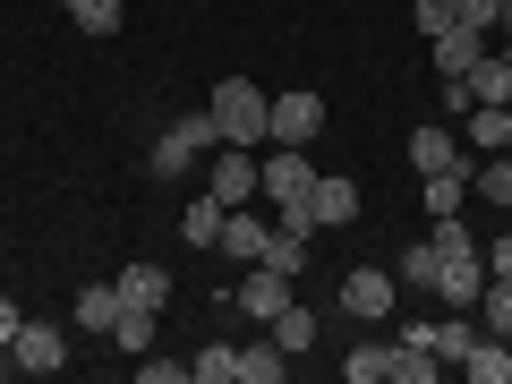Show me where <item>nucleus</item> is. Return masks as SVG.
I'll use <instances>...</instances> for the list:
<instances>
[{"instance_id":"a878e982","label":"nucleus","mask_w":512,"mask_h":384,"mask_svg":"<svg viewBox=\"0 0 512 384\" xmlns=\"http://www.w3.org/2000/svg\"><path fill=\"white\" fill-rule=\"evenodd\" d=\"M52 9H69L86 35H120V0H52Z\"/></svg>"},{"instance_id":"4468645a","label":"nucleus","mask_w":512,"mask_h":384,"mask_svg":"<svg viewBox=\"0 0 512 384\" xmlns=\"http://www.w3.org/2000/svg\"><path fill=\"white\" fill-rule=\"evenodd\" d=\"M120 299L163 316V308H171V274H163V265H128V274H120Z\"/></svg>"},{"instance_id":"2eb2a0df","label":"nucleus","mask_w":512,"mask_h":384,"mask_svg":"<svg viewBox=\"0 0 512 384\" xmlns=\"http://www.w3.org/2000/svg\"><path fill=\"white\" fill-rule=\"evenodd\" d=\"M478 342H487V325H478V316H470V308H453V316H444V325H436V359H453V367H461V359H470V350H478Z\"/></svg>"},{"instance_id":"473e14b6","label":"nucleus","mask_w":512,"mask_h":384,"mask_svg":"<svg viewBox=\"0 0 512 384\" xmlns=\"http://www.w3.org/2000/svg\"><path fill=\"white\" fill-rule=\"evenodd\" d=\"M137 376H146V384H180L188 367H180V359H137Z\"/></svg>"},{"instance_id":"7ed1b4c3","label":"nucleus","mask_w":512,"mask_h":384,"mask_svg":"<svg viewBox=\"0 0 512 384\" xmlns=\"http://www.w3.org/2000/svg\"><path fill=\"white\" fill-rule=\"evenodd\" d=\"M265 137H274V146H316V137H325V94L316 86H282L274 111H265Z\"/></svg>"},{"instance_id":"b1692460","label":"nucleus","mask_w":512,"mask_h":384,"mask_svg":"<svg viewBox=\"0 0 512 384\" xmlns=\"http://www.w3.org/2000/svg\"><path fill=\"white\" fill-rule=\"evenodd\" d=\"M188 376H197V384H239V350L231 342H205L197 359H188Z\"/></svg>"},{"instance_id":"5701e85b","label":"nucleus","mask_w":512,"mask_h":384,"mask_svg":"<svg viewBox=\"0 0 512 384\" xmlns=\"http://www.w3.org/2000/svg\"><path fill=\"white\" fill-rule=\"evenodd\" d=\"M342 376H350V384H384V376H393V342H359V350L342 359Z\"/></svg>"},{"instance_id":"f257e3e1","label":"nucleus","mask_w":512,"mask_h":384,"mask_svg":"<svg viewBox=\"0 0 512 384\" xmlns=\"http://www.w3.org/2000/svg\"><path fill=\"white\" fill-rule=\"evenodd\" d=\"M214 128H222V146H265V111H274V94L256 86V77H222L214 86Z\"/></svg>"},{"instance_id":"c85d7f7f","label":"nucleus","mask_w":512,"mask_h":384,"mask_svg":"<svg viewBox=\"0 0 512 384\" xmlns=\"http://www.w3.org/2000/svg\"><path fill=\"white\" fill-rule=\"evenodd\" d=\"M461 214V171H427V222Z\"/></svg>"},{"instance_id":"f03ea898","label":"nucleus","mask_w":512,"mask_h":384,"mask_svg":"<svg viewBox=\"0 0 512 384\" xmlns=\"http://www.w3.org/2000/svg\"><path fill=\"white\" fill-rule=\"evenodd\" d=\"M214 146H222V128H214V111H188V120H171L163 137H154L146 171H154V180H180L188 163H214Z\"/></svg>"},{"instance_id":"393cba45","label":"nucleus","mask_w":512,"mask_h":384,"mask_svg":"<svg viewBox=\"0 0 512 384\" xmlns=\"http://www.w3.org/2000/svg\"><path fill=\"white\" fill-rule=\"evenodd\" d=\"M256 265H282V274H299V265H308V231L274 222V239H265V256H256Z\"/></svg>"},{"instance_id":"9b49d317","label":"nucleus","mask_w":512,"mask_h":384,"mask_svg":"<svg viewBox=\"0 0 512 384\" xmlns=\"http://www.w3.org/2000/svg\"><path fill=\"white\" fill-rule=\"evenodd\" d=\"M308 214H316V231H350V222H359V180H316Z\"/></svg>"},{"instance_id":"2f4dec72","label":"nucleus","mask_w":512,"mask_h":384,"mask_svg":"<svg viewBox=\"0 0 512 384\" xmlns=\"http://www.w3.org/2000/svg\"><path fill=\"white\" fill-rule=\"evenodd\" d=\"M453 9H461V26H478V35L504 26V0H453Z\"/></svg>"},{"instance_id":"f8f14e48","label":"nucleus","mask_w":512,"mask_h":384,"mask_svg":"<svg viewBox=\"0 0 512 384\" xmlns=\"http://www.w3.org/2000/svg\"><path fill=\"white\" fill-rule=\"evenodd\" d=\"M427 52H436V86H444V77H470V69H478L487 35H478V26H453V35H436Z\"/></svg>"},{"instance_id":"f704fd0d","label":"nucleus","mask_w":512,"mask_h":384,"mask_svg":"<svg viewBox=\"0 0 512 384\" xmlns=\"http://www.w3.org/2000/svg\"><path fill=\"white\" fill-rule=\"evenodd\" d=\"M487 274H512V231H504V239L487 248Z\"/></svg>"},{"instance_id":"20e7f679","label":"nucleus","mask_w":512,"mask_h":384,"mask_svg":"<svg viewBox=\"0 0 512 384\" xmlns=\"http://www.w3.org/2000/svg\"><path fill=\"white\" fill-rule=\"evenodd\" d=\"M308 188H316V163H308V146H274L265 163H256V197L291 205V197H308Z\"/></svg>"},{"instance_id":"dca6fc26","label":"nucleus","mask_w":512,"mask_h":384,"mask_svg":"<svg viewBox=\"0 0 512 384\" xmlns=\"http://www.w3.org/2000/svg\"><path fill=\"white\" fill-rule=\"evenodd\" d=\"M470 146L478 154H504L512 146V103H470Z\"/></svg>"},{"instance_id":"6ab92c4d","label":"nucleus","mask_w":512,"mask_h":384,"mask_svg":"<svg viewBox=\"0 0 512 384\" xmlns=\"http://www.w3.org/2000/svg\"><path fill=\"white\" fill-rule=\"evenodd\" d=\"M461 376H470V384H512V342H495V333H487V342L461 359Z\"/></svg>"},{"instance_id":"f3484780","label":"nucleus","mask_w":512,"mask_h":384,"mask_svg":"<svg viewBox=\"0 0 512 384\" xmlns=\"http://www.w3.org/2000/svg\"><path fill=\"white\" fill-rule=\"evenodd\" d=\"M470 86V103H512V69H504V52H478V69L461 77Z\"/></svg>"},{"instance_id":"423d86ee","label":"nucleus","mask_w":512,"mask_h":384,"mask_svg":"<svg viewBox=\"0 0 512 384\" xmlns=\"http://www.w3.org/2000/svg\"><path fill=\"white\" fill-rule=\"evenodd\" d=\"M9 359H18V376H60V367H69V333H60V325H35V316H26L18 342H9Z\"/></svg>"},{"instance_id":"39448f33","label":"nucleus","mask_w":512,"mask_h":384,"mask_svg":"<svg viewBox=\"0 0 512 384\" xmlns=\"http://www.w3.org/2000/svg\"><path fill=\"white\" fill-rule=\"evenodd\" d=\"M205 197H214V205H256V146H214Z\"/></svg>"},{"instance_id":"aec40b11","label":"nucleus","mask_w":512,"mask_h":384,"mask_svg":"<svg viewBox=\"0 0 512 384\" xmlns=\"http://www.w3.org/2000/svg\"><path fill=\"white\" fill-rule=\"evenodd\" d=\"M282 376H291V350H282V342L239 350V384H282Z\"/></svg>"},{"instance_id":"9d476101","label":"nucleus","mask_w":512,"mask_h":384,"mask_svg":"<svg viewBox=\"0 0 512 384\" xmlns=\"http://www.w3.org/2000/svg\"><path fill=\"white\" fill-rule=\"evenodd\" d=\"M410 171H419V180H427V171H461V137H453L444 120L410 128Z\"/></svg>"},{"instance_id":"ddd939ff","label":"nucleus","mask_w":512,"mask_h":384,"mask_svg":"<svg viewBox=\"0 0 512 384\" xmlns=\"http://www.w3.org/2000/svg\"><path fill=\"white\" fill-rule=\"evenodd\" d=\"M111 316H120V282H86V291L69 299V325L77 333H111Z\"/></svg>"},{"instance_id":"c756f323","label":"nucleus","mask_w":512,"mask_h":384,"mask_svg":"<svg viewBox=\"0 0 512 384\" xmlns=\"http://www.w3.org/2000/svg\"><path fill=\"white\" fill-rule=\"evenodd\" d=\"M470 188H478V197H487V205H512V146H504V154H495V163H487V171H478V180H470Z\"/></svg>"},{"instance_id":"6e6552de","label":"nucleus","mask_w":512,"mask_h":384,"mask_svg":"<svg viewBox=\"0 0 512 384\" xmlns=\"http://www.w3.org/2000/svg\"><path fill=\"white\" fill-rule=\"evenodd\" d=\"M393 299H402V291H393V274H384V265H350V274H342V308L359 316V325L393 316Z\"/></svg>"},{"instance_id":"7c9ffc66","label":"nucleus","mask_w":512,"mask_h":384,"mask_svg":"<svg viewBox=\"0 0 512 384\" xmlns=\"http://www.w3.org/2000/svg\"><path fill=\"white\" fill-rule=\"evenodd\" d=\"M410 26L436 43V35H453V26H461V9H453V0H419V9H410Z\"/></svg>"},{"instance_id":"cd10ccee","label":"nucleus","mask_w":512,"mask_h":384,"mask_svg":"<svg viewBox=\"0 0 512 384\" xmlns=\"http://www.w3.org/2000/svg\"><path fill=\"white\" fill-rule=\"evenodd\" d=\"M393 282H402V291H436V239H419V248L393 265Z\"/></svg>"},{"instance_id":"bb28decb","label":"nucleus","mask_w":512,"mask_h":384,"mask_svg":"<svg viewBox=\"0 0 512 384\" xmlns=\"http://www.w3.org/2000/svg\"><path fill=\"white\" fill-rule=\"evenodd\" d=\"M274 342H282V350H291V359H299V350H316V316H308V308H299V299H291V308H282V316H274Z\"/></svg>"},{"instance_id":"4be33fe9","label":"nucleus","mask_w":512,"mask_h":384,"mask_svg":"<svg viewBox=\"0 0 512 384\" xmlns=\"http://www.w3.org/2000/svg\"><path fill=\"white\" fill-rule=\"evenodd\" d=\"M222 214H231V205H214V197H188V248H222Z\"/></svg>"},{"instance_id":"a211bd4d","label":"nucleus","mask_w":512,"mask_h":384,"mask_svg":"<svg viewBox=\"0 0 512 384\" xmlns=\"http://www.w3.org/2000/svg\"><path fill=\"white\" fill-rule=\"evenodd\" d=\"M478 325H487L495 342H512V274H487V291H478Z\"/></svg>"},{"instance_id":"72a5a7b5","label":"nucleus","mask_w":512,"mask_h":384,"mask_svg":"<svg viewBox=\"0 0 512 384\" xmlns=\"http://www.w3.org/2000/svg\"><path fill=\"white\" fill-rule=\"evenodd\" d=\"M18 325H26V308H18V299H0V350L18 342Z\"/></svg>"},{"instance_id":"412c9836","label":"nucleus","mask_w":512,"mask_h":384,"mask_svg":"<svg viewBox=\"0 0 512 384\" xmlns=\"http://www.w3.org/2000/svg\"><path fill=\"white\" fill-rule=\"evenodd\" d=\"M111 342H120L128 359H146V350H154V308H128V299H120V316H111Z\"/></svg>"},{"instance_id":"0eeeda50","label":"nucleus","mask_w":512,"mask_h":384,"mask_svg":"<svg viewBox=\"0 0 512 384\" xmlns=\"http://www.w3.org/2000/svg\"><path fill=\"white\" fill-rule=\"evenodd\" d=\"M291 282H299V274H282V265H248V274H239V291H231V299H239V308L256 316V325H274V316L291 308Z\"/></svg>"},{"instance_id":"1a4fd4ad","label":"nucleus","mask_w":512,"mask_h":384,"mask_svg":"<svg viewBox=\"0 0 512 384\" xmlns=\"http://www.w3.org/2000/svg\"><path fill=\"white\" fill-rule=\"evenodd\" d=\"M265 239H274V222L256 214V205H231V214H222V256L256 265V256H265Z\"/></svg>"},{"instance_id":"c9c22d12","label":"nucleus","mask_w":512,"mask_h":384,"mask_svg":"<svg viewBox=\"0 0 512 384\" xmlns=\"http://www.w3.org/2000/svg\"><path fill=\"white\" fill-rule=\"evenodd\" d=\"M495 35H504V69H512V0H504V26H495Z\"/></svg>"}]
</instances>
